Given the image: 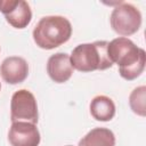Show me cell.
<instances>
[{
	"mask_svg": "<svg viewBox=\"0 0 146 146\" xmlns=\"http://www.w3.org/2000/svg\"><path fill=\"white\" fill-rule=\"evenodd\" d=\"M107 56L112 64H117L120 75L128 81L137 79L145 68V50L128 38L119 36L108 42Z\"/></svg>",
	"mask_w": 146,
	"mask_h": 146,
	"instance_id": "1",
	"label": "cell"
},
{
	"mask_svg": "<svg viewBox=\"0 0 146 146\" xmlns=\"http://www.w3.org/2000/svg\"><path fill=\"white\" fill-rule=\"evenodd\" d=\"M33 40L42 49H54L67 42L72 35V25L63 16H44L33 29Z\"/></svg>",
	"mask_w": 146,
	"mask_h": 146,
	"instance_id": "2",
	"label": "cell"
},
{
	"mask_svg": "<svg viewBox=\"0 0 146 146\" xmlns=\"http://www.w3.org/2000/svg\"><path fill=\"white\" fill-rule=\"evenodd\" d=\"M107 41L102 40L76 46L70 56L73 68L80 72H92L112 67L113 64L107 56Z\"/></svg>",
	"mask_w": 146,
	"mask_h": 146,
	"instance_id": "3",
	"label": "cell"
},
{
	"mask_svg": "<svg viewBox=\"0 0 146 146\" xmlns=\"http://www.w3.org/2000/svg\"><path fill=\"white\" fill-rule=\"evenodd\" d=\"M110 22L114 32L125 38L135 34L140 29L141 14L133 5L120 1L113 9Z\"/></svg>",
	"mask_w": 146,
	"mask_h": 146,
	"instance_id": "4",
	"label": "cell"
},
{
	"mask_svg": "<svg viewBox=\"0 0 146 146\" xmlns=\"http://www.w3.org/2000/svg\"><path fill=\"white\" fill-rule=\"evenodd\" d=\"M10 120L11 122L25 121L33 124L38 123V105L31 91L21 89L14 92L10 102Z\"/></svg>",
	"mask_w": 146,
	"mask_h": 146,
	"instance_id": "5",
	"label": "cell"
},
{
	"mask_svg": "<svg viewBox=\"0 0 146 146\" xmlns=\"http://www.w3.org/2000/svg\"><path fill=\"white\" fill-rule=\"evenodd\" d=\"M0 11L6 21L16 29L26 27L32 18L29 3L24 0H0Z\"/></svg>",
	"mask_w": 146,
	"mask_h": 146,
	"instance_id": "6",
	"label": "cell"
},
{
	"mask_svg": "<svg viewBox=\"0 0 146 146\" xmlns=\"http://www.w3.org/2000/svg\"><path fill=\"white\" fill-rule=\"evenodd\" d=\"M8 139L11 146H39L40 132L35 124L17 121L11 123Z\"/></svg>",
	"mask_w": 146,
	"mask_h": 146,
	"instance_id": "7",
	"label": "cell"
},
{
	"mask_svg": "<svg viewBox=\"0 0 146 146\" xmlns=\"http://www.w3.org/2000/svg\"><path fill=\"white\" fill-rule=\"evenodd\" d=\"M0 75L9 84L23 82L29 75L27 62L18 56H10L2 60L0 65Z\"/></svg>",
	"mask_w": 146,
	"mask_h": 146,
	"instance_id": "8",
	"label": "cell"
},
{
	"mask_svg": "<svg viewBox=\"0 0 146 146\" xmlns=\"http://www.w3.org/2000/svg\"><path fill=\"white\" fill-rule=\"evenodd\" d=\"M73 66L70 56L65 52H57L49 57L47 62V73L56 83H64L73 74Z\"/></svg>",
	"mask_w": 146,
	"mask_h": 146,
	"instance_id": "9",
	"label": "cell"
},
{
	"mask_svg": "<svg viewBox=\"0 0 146 146\" xmlns=\"http://www.w3.org/2000/svg\"><path fill=\"white\" fill-rule=\"evenodd\" d=\"M90 114L97 121H111L115 115V104L107 96H96L90 103Z\"/></svg>",
	"mask_w": 146,
	"mask_h": 146,
	"instance_id": "10",
	"label": "cell"
},
{
	"mask_svg": "<svg viewBox=\"0 0 146 146\" xmlns=\"http://www.w3.org/2000/svg\"><path fill=\"white\" fill-rule=\"evenodd\" d=\"M79 146H115V136L107 128H94L79 141Z\"/></svg>",
	"mask_w": 146,
	"mask_h": 146,
	"instance_id": "11",
	"label": "cell"
},
{
	"mask_svg": "<svg viewBox=\"0 0 146 146\" xmlns=\"http://www.w3.org/2000/svg\"><path fill=\"white\" fill-rule=\"evenodd\" d=\"M145 98H146V87L139 86L135 88L130 96H129V105L132 112L139 116L146 115V107H145Z\"/></svg>",
	"mask_w": 146,
	"mask_h": 146,
	"instance_id": "12",
	"label": "cell"
},
{
	"mask_svg": "<svg viewBox=\"0 0 146 146\" xmlns=\"http://www.w3.org/2000/svg\"><path fill=\"white\" fill-rule=\"evenodd\" d=\"M0 89H1V84H0Z\"/></svg>",
	"mask_w": 146,
	"mask_h": 146,
	"instance_id": "13",
	"label": "cell"
},
{
	"mask_svg": "<svg viewBox=\"0 0 146 146\" xmlns=\"http://www.w3.org/2000/svg\"><path fill=\"white\" fill-rule=\"evenodd\" d=\"M67 146H71V145H67Z\"/></svg>",
	"mask_w": 146,
	"mask_h": 146,
	"instance_id": "14",
	"label": "cell"
}]
</instances>
